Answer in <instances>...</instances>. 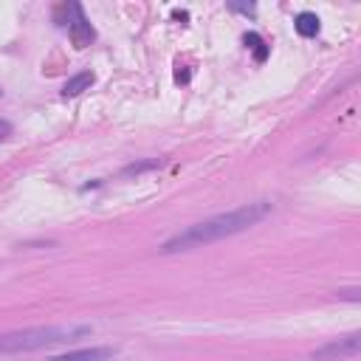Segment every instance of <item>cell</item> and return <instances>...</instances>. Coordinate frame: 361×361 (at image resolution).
<instances>
[{"label": "cell", "instance_id": "cell-1", "mask_svg": "<svg viewBox=\"0 0 361 361\" xmlns=\"http://www.w3.org/2000/svg\"><path fill=\"white\" fill-rule=\"evenodd\" d=\"M271 203L268 200H257V203H245L240 209H231V212H223V214H214L209 220H200L195 226H186L183 231L172 234L158 251L161 254H180V251H192V248H203L209 243H217V240H226V237H234L251 226H257L265 214H271Z\"/></svg>", "mask_w": 361, "mask_h": 361}, {"label": "cell", "instance_id": "cell-2", "mask_svg": "<svg viewBox=\"0 0 361 361\" xmlns=\"http://www.w3.org/2000/svg\"><path fill=\"white\" fill-rule=\"evenodd\" d=\"M93 327L79 324V327H28V330H11V333H0V355H11V353H34V350H45L54 344H65L73 338L87 336Z\"/></svg>", "mask_w": 361, "mask_h": 361}, {"label": "cell", "instance_id": "cell-3", "mask_svg": "<svg viewBox=\"0 0 361 361\" xmlns=\"http://www.w3.org/2000/svg\"><path fill=\"white\" fill-rule=\"evenodd\" d=\"M361 350V333H347L341 338H333L327 344H322L319 350L310 353L313 361H338V358H347V355H355Z\"/></svg>", "mask_w": 361, "mask_h": 361}, {"label": "cell", "instance_id": "cell-4", "mask_svg": "<svg viewBox=\"0 0 361 361\" xmlns=\"http://www.w3.org/2000/svg\"><path fill=\"white\" fill-rule=\"evenodd\" d=\"M71 14H73V20H68V37H71L73 48L82 51V48H87L96 39V28L87 23V17H85L79 3H71Z\"/></svg>", "mask_w": 361, "mask_h": 361}, {"label": "cell", "instance_id": "cell-5", "mask_svg": "<svg viewBox=\"0 0 361 361\" xmlns=\"http://www.w3.org/2000/svg\"><path fill=\"white\" fill-rule=\"evenodd\" d=\"M116 347H82V350H68L62 355H51L48 361H113Z\"/></svg>", "mask_w": 361, "mask_h": 361}, {"label": "cell", "instance_id": "cell-6", "mask_svg": "<svg viewBox=\"0 0 361 361\" xmlns=\"http://www.w3.org/2000/svg\"><path fill=\"white\" fill-rule=\"evenodd\" d=\"M96 82V76H93V71H79L76 76H71L65 85H62V96L68 99V96H79V93H85V90H90V85Z\"/></svg>", "mask_w": 361, "mask_h": 361}, {"label": "cell", "instance_id": "cell-7", "mask_svg": "<svg viewBox=\"0 0 361 361\" xmlns=\"http://www.w3.org/2000/svg\"><path fill=\"white\" fill-rule=\"evenodd\" d=\"M293 25H296V31L302 37H316L319 34V17L313 11H299L296 20H293Z\"/></svg>", "mask_w": 361, "mask_h": 361}, {"label": "cell", "instance_id": "cell-8", "mask_svg": "<svg viewBox=\"0 0 361 361\" xmlns=\"http://www.w3.org/2000/svg\"><path fill=\"white\" fill-rule=\"evenodd\" d=\"M245 45H251V51H254V59H257V62H265V56H268V45H265V39H262L259 34L248 31V34H245Z\"/></svg>", "mask_w": 361, "mask_h": 361}, {"label": "cell", "instance_id": "cell-9", "mask_svg": "<svg viewBox=\"0 0 361 361\" xmlns=\"http://www.w3.org/2000/svg\"><path fill=\"white\" fill-rule=\"evenodd\" d=\"M161 161H138V164H130V166H124V172L121 175H138V172H147V169H155Z\"/></svg>", "mask_w": 361, "mask_h": 361}, {"label": "cell", "instance_id": "cell-10", "mask_svg": "<svg viewBox=\"0 0 361 361\" xmlns=\"http://www.w3.org/2000/svg\"><path fill=\"white\" fill-rule=\"evenodd\" d=\"M336 293H338V299H347V302H358V299H361V296H358V293H361L358 288H341V290H336Z\"/></svg>", "mask_w": 361, "mask_h": 361}, {"label": "cell", "instance_id": "cell-11", "mask_svg": "<svg viewBox=\"0 0 361 361\" xmlns=\"http://www.w3.org/2000/svg\"><path fill=\"white\" fill-rule=\"evenodd\" d=\"M228 8L231 11H243V14H254V6L248 3V6H240V3H228Z\"/></svg>", "mask_w": 361, "mask_h": 361}, {"label": "cell", "instance_id": "cell-12", "mask_svg": "<svg viewBox=\"0 0 361 361\" xmlns=\"http://www.w3.org/2000/svg\"><path fill=\"white\" fill-rule=\"evenodd\" d=\"M8 135H11V124L6 118H0V141H6Z\"/></svg>", "mask_w": 361, "mask_h": 361}]
</instances>
